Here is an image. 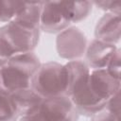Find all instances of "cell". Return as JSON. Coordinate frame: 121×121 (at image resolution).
<instances>
[{"instance_id":"6da1fadb","label":"cell","mask_w":121,"mask_h":121,"mask_svg":"<svg viewBox=\"0 0 121 121\" xmlns=\"http://www.w3.org/2000/svg\"><path fill=\"white\" fill-rule=\"evenodd\" d=\"M67 71V94L79 114L93 116L106 108L107 101L98 98L89 87L91 69L82 60H69Z\"/></svg>"},{"instance_id":"7a4b0ae2","label":"cell","mask_w":121,"mask_h":121,"mask_svg":"<svg viewBox=\"0 0 121 121\" xmlns=\"http://www.w3.org/2000/svg\"><path fill=\"white\" fill-rule=\"evenodd\" d=\"M42 62L34 52L11 57L0 68V90L8 94L31 87V80Z\"/></svg>"},{"instance_id":"3957f363","label":"cell","mask_w":121,"mask_h":121,"mask_svg":"<svg viewBox=\"0 0 121 121\" xmlns=\"http://www.w3.org/2000/svg\"><path fill=\"white\" fill-rule=\"evenodd\" d=\"M67 84L65 65L56 61L42 63L31 80V88L43 98L66 95Z\"/></svg>"},{"instance_id":"277c9868","label":"cell","mask_w":121,"mask_h":121,"mask_svg":"<svg viewBox=\"0 0 121 121\" xmlns=\"http://www.w3.org/2000/svg\"><path fill=\"white\" fill-rule=\"evenodd\" d=\"M40 31L24 27L14 22L0 27V35L7 41L14 55L33 52L39 43Z\"/></svg>"},{"instance_id":"5b68a950","label":"cell","mask_w":121,"mask_h":121,"mask_svg":"<svg viewBox=\"0 0 121 121\" xmlns=\"http://www.w3.org/2000/svg\"><path fill=\"white\" fill-rule=\"evenodd\" d=\"M88 45L83 31L77 26H69L60 32L56 39V48L59 56L68 60H80Z\"/></svg>"},{"instance_id":"8992f818","label":"cell","mask_w":121,"mask_h":121,"mask_svg":"<svg viewBox=\"0 0 121 121\" xmlns=\"http://www.w3.org/2000/svg\"><path fill=\"white\" fill-rule=\"evenodd\" d=\"M38 112L46 121H78L79 113L67 95L43 98Z\"/></svg>"},{"instance_id":"52a82bcc","label":"cell","mask_w":121,"mask_h":121,"mask_svg":"<svg viewBox=\"0 0 121 121\" xmlns=\"http://www.w3.org/2000/svg\"><path fill=\"white\" fill-rule=\"evenodd\" d=\"M70 21L66 17L60 1L43 2L41 20L40 30L47 33H60L69 27Z\"/></svg>"},{"instance_id":"ba28073f","label":"cell","mask_w":121,"mask_h":121,"mask_svg":"<svg viewBox=\"0 0 121 121\" xmlns=\"http://www.w3.org/2000/svg\"><path fill=\"white\" fill-rule=\"evenodd\" d=\"M89 87L98 98L108 101L114 94L120 91V79L112 77L105 69L91 70Z\"/></svg>"},{"instance_id":"9c48e42d","label":"cell","mask_w":121,"mask_h":121,"mask_svg":"<svg viewBox=\"0 0 121 121\" xmlns=\"http://www.w3.org/2000/svg\"><path fill=\"white\" fill-rule=\"evenodd\" d=\"M117 49L116 44L94 39L87 45L84 61L91 70L105 69Z\"/></svg>"},{"instance_id":"30bf717a","label":"cell","mask_w":121,"mask_h":121,"mask_svg":"<svg viewBox=\"0 0 121 121\" xmlns=\"http://www.w3.org/2000/svg\"><path fill=\"white\" fill-rule=\"evenodd\" d=\"M9 95L19 118L37 112L43 100L31 87L15 91Z\"/></svg>"},{"instance_id":"8fae6325","label":"cell","mask_w":121,"mask_h":121,"mask_svg":"<svg viewBox=\"0 0 121 121\" xmlns=\"http://www.w3.org/2000/svg\"><path fill=\"white\" fill-rule=\"evenodd\" d=\"M96 40L116 44L121 37V20L119 14L106 12L97 21L95 28Z\"/></svg>"},{"instance_id":"7c38bea8","label":"cell","mask_w":121,"mask_h":121,"mask_svg":"<svg viewBox=\"0 0 121 121\" xmlns=\"http://www.w3.org/2000/svg\"><path fill=\"white\" fill-rule=\"evenodd\" d=\"M43 2H25V6L11 22L29 29L40 30V20Z\"/></svg>"},{"instance_id":"4fadbf2b","label":"cell","mask_w":121,"mask_h":121,"mask_svg":"<svg viewBox=\"0 0 121 121\" xmlns=\"http://www.w3.org/2000/svg\"><path fill=\"white\" fill-rule=\"evenodd\" d=\"M60 3L71 24L87 18L93 8L91 1H60Z\"/></svg>"},{"instance_id":"5bb4252c","label":"cell","mask_w":121,"mask_h":121,"mask_svg":"<svg viewBox=\"0 0 121 121\" xmlns=\"http://www.w3.org/2000/svg\"><path fill=\"white\" fill-rule=\"evenodd\" d=\"M24 6L25 2L21 1L0 0V22L8 24L13 21Z\"/></svg>"},{"instance_id":"9a60e30c","label":"cell","mask_w":121,"mask_h":121,"mask_svg":"<svg viewBox=\"0 0 121 121\" xmlns=\"http://www.w3.org/2000/svg\"><path fill=\"white\" fill-rule=\"evenodd\" d=\"M10 95L0 90V121H18Z\"/></svg>"},{"instance_id":"2e32d148","label":"cell","mask_w":121,"mask_h":121,"mask_svg":"<svg viewBox=\"0 0 121 121\" xmlns=\"http://www.w3.org/2000/svg\"><path fill=\"white\" fill-rule=\"evenodd\" d=\"M121 58H120V49L118 48L116 50V52L112 55V57L111 58L106 70L108 71V73L113 77L116 79H120V70H121V63H120Z\"/></svg>"},{"instance_id":"e0dca14e","label":"cell","mask_w":121,"mask_h":121,"mask_svg":"<svg viewBox=\"0 0 121 121\" xmlns=\"http://www.w3.org/2000/svg\"><path fill=\"white\" fill-rule=\"evenodd\" d=\"M92 4L106 12L120 15L121 5L119 1H95V2H92Z\"/></svg>"},{"instance_id":"ac0fdd59","label":"cell","mask_w":121,"mask_h":121,"mask_svg":"<svg viewBox=\"0 0 121 121\" xmlns=\"http://www.w3.org/2000/svg\"><path fill=\"white\" fill-rule=\"evenodd\" d=\"M13 56H15L13 51L8 44L7 41L0 35V68L5 65Z\"/></svg>"},{"instance_id":"d6986e66","label":"cell","mask_w":121,"mask_h":121,"mask_svg":"<svg viewBox=\"0 0 121 121\" xmlns=\"http://www.w3.org/2000/svg\"><path fill=\"white\" fill-rule=\"evenodd\" d=\"M105 110L120 118V91L109 98Z\"/></svg>"},{"instance_id":"ffe728a7","label":"cell","mask_w":121,"mask_h":121,"mask_svg":"<svg viewBox=\"0 0 121 121\" xmlns=\"http://www.w3.org/2000/svg\"><path fill=\"white\" fill-rule=\"evenodd\" d=\"M91 121H119L120 118L113 115L112 113H111L110 112H108L107 110H102L101 112L94 114L93 116H91Z\"/></svg>"},{"instance_id":"44dd1931","label":"cell","mask_w":121,"mask_h":121,"mask_svg":"<svg viewBox=\"0 0 121 121\" xmlns=\"http://www.w3.org/2000/svg\"><path fill=\"white\" fill-rule=\"evenodd\" d=\"M18 121H46L38 112L31 114V115H28V116H25V117H21L18 119Z\"/></svg>"}]
</instances>
